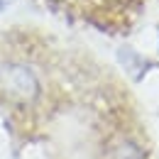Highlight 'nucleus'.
<instances>
[{"mask_svg": "<svg viewBox=\"0 0 159 159\" xmlns=\"http://www.w3.org/2000/svg\"><path fill=\"white\" fill-rule=\"evenodd\" d=\"M2 91L10 100L32 103L39 93V83H37V76L32 74V69L20 66V64H10L2 71Z\"/></svg>", "mask_w": 159, "mask_h": 159, "instance_id": "1", "label": "nucleus"}, {"mask_svg": "<svg viewBox=\"0 0 159 159\" xmlns=\"http://www.w3.org/2000/svg\"><path fill=\"white\" fill-rule=\"evenodd\" d=\"M10 2H15V0H0V12H5V10H7V5H10Z\"/></svg>", "mask_w": 159, "mask_h": 159, "instance_id": "3", "label": "nucleus"}, {"mask_svg": "<svg viewBox=\"0 0 159 159\" xmlns=\"http://www.w3.org/2000/svg\"><path fill=\"white\" fill-rule=\"evenodd\" d=\"M110 159H142V154L132 142H122L110 152Z\"/></svg>", "mask_w": 159, "mask_h": 159, "instance_id": "2", "label": "nucleus"}]
</instances>
